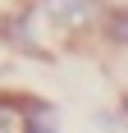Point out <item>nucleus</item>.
<instances>
[{
  "instance_id": "7ed1b4c3",
  "label": "nucleus",
  "mask_w": 128,
  "mask_h": 133,
  "mask_svg": "<svg viewBox=\"0 0 128 133\" xmlns=\"http://www.w3.org/2000/svg\"><path fill=\"white\" fill-rule=\"evenodd\" d=\"M32 106H37V96H14V92H0V133H27Z\"/></svg>"
},
{
  "instance_id": "f257e3e1",
  "label": "nucleus",
  "mask_w": 128,
  "mask_h": 133,
  "mask_svg": "<svg viewBox=\"0 0 128 133\" xmlns=\"http://www.w3.org/2000/svg\"><path fill=\"white\" fill-rule=\"evenodd\" d=\"M27 5L51 51L101 41L105 14H110V0H27Z\"/></svg>"
},
{
  "instance_id": "f03ea898",
  "label": "nucleus",
  "mask_w": 128,
  "mask_h": 133,
  "mask_svg": "<svg viewBox=\"0 0 128 133\" xmlns=\"http://www.w3.org/2000/svg\"><path fill=\"white\" fill-rule=\"evenodd\" d=\"M0 46L14 51V55H27V60H55V51L46 46V37H41L27 0H14L9 9L0 14Z\"/></svg>"
},
{
  "instance_id": "39448f33",
  "label": "nucleus",
  "mask_w": 128,
  "mask_h": 133,
  "mask_svg": "<svg viewBox=\"0 0 128 133\" xmlns=\"http://www.w3.org/2000/svg\"><path fill=\"white\" fill-rule=\"evenodd\" d=\"M27 133H55V115H51V101H41L32 106V119H27Z\"/></svg>"
},
{
  "instance_id": "20e7f679",
  "label": "nucleus",
  "mask_w": 128,
  "mask_h": 133,
  "mask_svg": "<svg viewBox=\"0 0 128 133\" xmlns=\"http://www.w3.org/2000/svg\"><path fill=\"white\" fill-rule=\"evenodd\" d=\"M101 46L105 51H128V5H110L101 28Z\"/></svg>"
},
{
  "instance_id": "423d86ee",
  "label": "nucleus",
  "mask_w": 128,
  "mask_h": 133,
  "mask_svg": "<svg viewBox=\"0 0 128 133\" xmlns=\"http://www.w3.org/2000/svg\"><path fill=\"white\" fill-rule=\"evenodd\" d=\"M119 115H124V119H128V92H124V106H119Z\"/></svg>"
}]
</instances>
